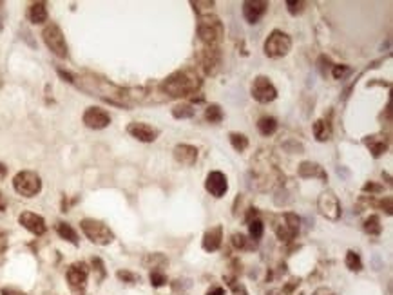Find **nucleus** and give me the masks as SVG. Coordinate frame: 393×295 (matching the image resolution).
Masks as SVG:
<instances>
[{"label": "nucleus", "mask_w": 393, "mask_h": 295, "mask_svg": "<svg viewBox=\"0 0 393 295\" xmlns=\"http://www.w3.org/2000/svg\"><path fill=\"white\" fill-rule=\"evenodd\" d=\"M6 176H8V167H6L4 163H0V181H2Z\"/></svg>", "instance_id": "43"}, {"label": "nucleus", "mask_w": 393, "mask_h": 295, "mask_svg": "<svg viewBox=\"0 0 393 295\" xmlns=\"http://www.w3.org/2000/svg\"><path fill=\"white\" fill-rule=\"evenodd\" d=\"M365 230L370 234V236H379L382 232V224L379 216H370L368 219L365 221Z\"/></svg>", "instance_id": "29"}, {"label": "nucleus", "mask_w": 393, "mask_h": 295, "mask_svg": "<svg viewBox=\"0 0 393 295\" xmlns=\"http://www.w3.org/2000/svg\"><path fill=\"white\" fill-rule=\"evenodd\" d=\"M230 143L232 147L237 150V152H243V150H247V147H249V138L245 136V134L241 133H230Z\"/></svg>", "instance_id": "28"}, {"label": "nucleus", "mask_w": 393, "mask_h": 295, "mask_svg": "<svg viewBox=\"0 0 393 295\" xmlns=\"http://www.w3.org/2000/svg\"><path fill=\"white\" fill-rule=\"evenodd\" d=\"M13 188L24 198H35L42 190L40 176L31 171H22L13 179Z\"/></svg>", "instance_id": "4"}, {"label": "nucleus", "mask_w": 393, "mask_h": 295, "mask_svg": "<svg viewBox=\"0 0 393 295\" xmlns=\"http://www.w3.org/2000/svg\"><path fill=\"white\" fill-rule=\"evenodd\" d=\"M346 266L350 268L352 272H360L362 270V261H360L359 254L357 252H353V250H350L346 254Z\"/></svg>", "instance_id": "32"}, {"label": "nucleus", "mask_w": 393, "mask_h": 295, "mask_svg": "<svg viewBox=\"0 0 393 295\" xmlns=\"http://www.w3.org/2000/svg\"><path fill=\"white\" fill-rule=\"evenodd\" d=\"M0 210H4V201H2V195H0Z\"/></svg>", "instance_id": "46"}, {"label": "nucleus", "mask_w": 393, "mask_h": 295, "mask_svg": "<svg viewBox=\"0 0 393 295\" xmlns=\"http://www.w3.org/2000/svg\"><path fill=\"white\" fill-rule=\"evenodd\" d=\"M312 295H336V293H334V291H331L330 288L323 286V288H317V290H315Z\"/></svg>", "instance_id": "40"}, {"label": "nucleus", "mask_w": 393, "mask_h": 295, "mask_svg": "<svg viewBox=\"0 0 393 295\" xmlns=\"http://www.w3.org/2000/svg\"><path fill=\"white\" fill-rule=\"evenodd\" d=\"M249 232L254 241H259L261 237H263V232H265V224H263V221H259V219L249 221Z\"/></svg>", "instance_id": "31"}, {"label": "nucleus", "mask_w": 393, "mask_h": 295, "mask_svg": "<svg viewBox=\"0 0 393 295\" xmlns=\"http://www.w3.org/2000/svg\"><path fill=\"white\" fill-rule=\"evenodd\" d=\"M42 37H44V42H46V46L49 47L51 53L56 54L58 58H67L69 53H67L66 37H64L62 29L56 24L46 25V29L42 31Z\"/></svg>", "instance_id": "7"}, {"label": "nucleus", "mask_w": 393, "mask_h": 295, "mask_svg": "<svg viewBox=\"0 0 393 295\" xmlns=\"http://www.w3.org/2000/svg\"><path fill=\"white\" fill-rule=\"evenodd\" d=\"M314 136L317 142H328L331 138V127L328 120H317L314 123Z\"/></svg>", "instance_id": "23"}, {"label": "nucleus", "mask_w": 393, "mask_h": 295, "mask_svg": "<svg viewBox=\"0 0 393 295\" xmlns=\"http://www.w3.org/2000/svg\"><path fill=\"white\" fill-rule=\"evenodd\" d=\"M299 226H301V219H299L295 214L286 212L285 216H281V221L274 224L276 234L281 241H292L299 232Z\"/></svg>", "instance_id": "9"}, {"label": "nucleus", "mask_w": 393, "mask_h": 295, "mask_svg": "<svg viewBox=\"0 0 393 295\" xmlns=\"http://www.w3.org/2000/svg\"><path fill=\"white\" fill-rule=\"evenodd\" d=\"M366 147L370 149V152L373 154V158H379L386 152L388 149V136L386 134H373L365 140Z\"/></svg>", "instance_id": "21"}, {"label": "nucleus", "mask_w": 393, "mask_h": 295, "mask_svg": "<svg viewBox=\"0 0 393 295\" xmlns=\"http://www.w3.org/2000/svg\"><path fill=\"white\" fill-rule=\"evenodd\" d=\"M266 9H268V2L265 0H249L243 4V17L249 24H257Z\"/></svg>", "instance_id": "14"}, {"label": "nucleus", "mask_w": 393, "mask_h": 295, "mask_svg": "<svg viewBox=\"0 0 393 295\" xmlns=\"http://www.w3.org/2000/svg\"><path fill=\"white\" fill-rule=\"evenodd\" d=\"M116 275H118V279L124 281V283H136L138 281V275L131 274V272H127V270H120Z\"/></svg>", "instance_id": "37"}, {"label": "nucleus", "mask_w": 393, "mask_h": 295, "mask_svg": "<svg viewBox=\"0 0 393 295\" xmlns=\"http://www.w3.org/2000/svg\"><path fill=\"white\" fill-rule=\"evenodd\" d=\"M207 295H225V290L221 286H212L210 290L207 291Z\"/></svg>", "instance_id": "41"}, {"label": "nucleus", "mask_w": 393, "mask_h": 295, "mask_svg": "<svg viewBox=\"0 0 393 295\" xmlns=\"http://www.w3.org/2000/svg\"><path fill=\"white\" fill-rule=\"evenodd\" d=\"M150 284L156 288L163 286V284H167V277L160 270H153L150 272Z\"/></svg>", "instance_id": "33"}, {"label": "nucleus", "mask_w": 393, "mask_h": 295, "mask_svg": "<svg viewBox=\"0 0 393 295\" xmlns=\"http://www.w3.org/2000/svg\"><path fill=\"white\" fill-rule=\"evenodd\" d=\"M295 286H299V279H292V281H290V284H286V286H285V291H286V293H290V291L294 290Z\"/></svg>", "instance_id": "42"}, {"label": "nucleus", "mask_w": 393, "mask_h": 295, "mask_svg": "<svg viewBox=\"0 0 393 295\" xmlns=\"http://www.w3.org/2000/svg\"><path fill=\"white\" fill-rule=\"evenodd\" d=\"M83 234H85L89 239H91L95 245H109L114 239V234L111 232L107 224H104L102 221L96 219H83L80 223Z\"/></svg>", "instance_id": "6"}, {"label": "nucleus", "mask_w": 393, "mask_h": 295, "mask_svg": "<svg viewBox=\"0 0 393 295\" xmlns=\"http://www.w3.org/2000/svg\"><path fill=\"white\" fill-rule=\"evenodd\" d=\"M143 265L147 268H162V266L167 265V259L162 254H149L143 259Z\"/></svg>", "instance_id": "30"}, {"label": "nucleus", "mask_w": 393, "mask_h": 295, "mask_svg": "<svg viewBox=\"0 0 393 295\" xmlns=\"http://www.w3.org/2000/svg\"><path fill=\"white\" fill-rule=\"evenodd\" d=\"M73 83H76L82 91L89 92L93 96H98L109 104L120 105V107H133L134 104H145L150 100L147 89H124L118 87L109 80L100 78L95 75H82L75 76Z\"/></svg>", "instance_id": "1"}, {"label": "nucleus", "mask_w": 393, "mask_h": 295, "mask_svg": "<svg viewBox=\"0 0 393 295\" xmlns=\"http://www.w3.org/2000/svg\"><path fill=\"white\" fill-rule=\"evenodd\" d=\"M382 187L381 185H375V183H366L362 187V192H370V194H377V192H381Z\"/></svg>", "instance_id": "38"}, {"label": "nucleus", "mask_w": 393, "mask_h": 295, "mask_svg": "<svg viewBox=\"0 0 393 295\" xmlns=\"http://www.w3.org/2000/svg\"><path fill=\"white\" fill-rule=\"evenodd\" d=\"M27 18L33 24H44L47 20V8L44 2H35L29 6L27 9Z\"/></svg>", "instance_id": "22"}, {"label": "nucleus", "mask_w": 393, "mask_h": 295, "mask_svg": "<svg viewBox=\"0 0 393 295\" xmlns=\"http://www.w3.org/2000/svg\"><path fill=\"white\" fill-rule=\"evenodd\" d=\"M194 107L189 104H182V105H176L172 109V116L178 118V120H187V118H192L194 116Z\"/></svg>", "instance_id": "27"}, {"label": "nucleus", "mask_w": 393, "mask_h": 295, "mask_svg": "<svg viewBox=\"0 0 393 295\" xmlns=\"http://www.w3.org/2000/svg\"><path fill=\"white\" fill-rule=\"evenodd\" d=\"M348 75H350V67H346V65H334L331 76H334L336 80H344Z\"/></svg>", "instance_id": "34"}, {"label": "nucleus", "mask_w": 393, "mask_h": 295, "mask_svg": "<svg viewBox=\"0 0 393 295\" xmlns=\"http://www.w3.org/2000/svg\"><path fill=\"white\" fill-rule=\"evenodd\" d=\"M297 174L305 179L319 178V179H323V181H328V174L324 172V169L315 161H303L297 169Z\"/></svg>", "instance_id": "19"}, {"label": "nucleus", "mask_w": 393, "mask_h": 295, "mask_svg": "<svg viewBox=\"0 0 393 295\" xmlns=\"http://www.w3.org/2000/svg\"><path fill=\"white\" fill-rule=\"evenodd\" d=\"M379 205H381L382 208H386V212H388V214H391V198H389V195L386 198V200H382Z\"/></svg>", "instance_id": "39"}, {"label": "nucleus", "mask_w": 393, "mask_h": 295, "mask_svg": "<svg viewBox=\"0 0 393 295\" xmlns=\"http://www.w3.org/2000/svg\"><path fill=\"white\" fill-rule=\"evenodd\" d=\"M174 158L176 161L182 163V165L192 167L198 159V149L192 145H187V143H182V145H176L174 149Z\"/></svg>", "instance_id": "18"}, {"label": "nucleus", "mask_w": 393, "mask_h": 295, "mask_svg": "<svg viewBox=\"0 0 393 295\" xmlns=\"http://www.w3.org/2000/svg\"><path fill=\"white\" fill-rule=\"evenodd\" d=\"M127 133L133 138H136L138 142H143V143H153L158 138V130L154 129V127H150V125L141 123V121H133V123H129Z\"/></svg>", "instance_id": "13"}, {"label": "nucleus", "mask_w": 393, "mask_h": 295, "mask_svg": "<svg viewBox=\"0 0 393 295\" xmlns=\"http://www.w3.org/2000/svg\"><path fill=\"white\" fill-rule=\"evenodd\" d=\"M191 4L192 6H205V8H212V6H214V2H212V0H210V2H208V0H207V2H199V0H198V2H191ZM199 9H201V8H199Z\"/></svg>", "instance_id": "44"}, {"label": "nucleus", "mask_w": 393, "mask_h": 295, "mask_svg": "<svg viewBox=\"0 0 393 295\" xmlns=\"http://www.w3.org/2000/svg\"><path fill=\"white\" fill-rule=\"evenodd\" d=\"M223 111H221V107L218 104H212L207 107V111H205V120L210 121V123H220L221 120H223Z\"/></svg>", "instance_id": "26"}, {"label": "nucleus", "mask_w": 393, "mask_h": 295, "mask_svg": "<svg viewBox=\"0 0 393 295\" xmlns=\"http://www.w3.org/2000/svg\"><path fill=\"white\" fill-rule=\"evenodd\" d=\"M83 123L89 127V129H105L109 123H111V116L109 112L104 111L100 107H89L83 112Z\"/></svg>", "instance_id": "11"}, {"label": "nucleus", "mask_w": 393, "mask_h": 295, "mask_svg": "<svg viewBox=\"0 0 393 295\" xmlns=\"http://www.w3.org/2000/svg\"><path fill=\"white\" fill-rule=\"evenodd\" d=\"M290 49H292V40L288 35L279 29H274L265 42V54L268 58H281L290 53Z\"/></svg>", "instance_id": "5"}, {"label": "nucleus", "mask_w": 393, "mask_h": 295, "mask_svg": "<svg viewBox=\"0 0 393 295\" xmlns=\"http://www.w3.org/2000/svg\"><path fill=\"white\" fill-rule=\"evenodd\" d=\"M223 24L216 15H201L198 24V37L203 44H207L208 47H216L223 38Z\"/></svg>", "instance_id": "3"}, {"label": "nucleus", "mask_w": 393, "mask_h": 295, "mask_svg": "<svg viewBox=\"0 0 393 295\" xmlns=\"http://www.w3.org/2000/svg\"><path fill=\"white\" fill-rule=\"evenodd\" d=\"M87 274H89V270H87V266L83 265V263L73 265L69 270H67V283H69V286L75 291L83 290V288H85V283H87Z\"/></svg>", "instance_id": "15"}, {"label": "nucleus", "mask_w": 393, "mask_h": 295, "mask_svg": "<svg viewBox=\"0 0 393 295\" xmlns=\"http://www.w3.org/2000/svg\"><path fill=\"white\" fill-rule=\"evenodd\" d=\"M205 188L210 195L214 198H223L228 190V181L227 176L220 171H214L207 176V181H205Z\"/></svg>", "instance_id": "12"}, {"label": "nucleus", "mask_w": 393, "mask_h": 295, "mask_svg": "<svg viewBox=\"0 0 393 295\" xmlns=\"http://www.w3.org/2000/svg\"><path fill=\"white\" fill-rule=\"evenodd\" d=\"M2 295H24V293L17 290H2Z\"/></svg>", "instance_id": "45"}, {"label": "nucleus", "mask_w": 393, "mask_h": 295, "mask_svg": "<svg viewBox=\"0 0 393 295\" xmlns=\"http://www.w3.org/2000/svg\"><path fill=\"white\" fill-rule=\"evenodd\" d=\"M221 243H223V228L220 224L205 232V236H203V248L207 252H216L221 246Z\"/></svg>", "instance_id": "20"}, {"label": "nucleus", "mask_w": 393, "mask_h": 295, "mask_svg": "<svg viewBox=\"0 0 393 295\" xmlns=\"http://www.w3.org/2000/svg\"><path fill=\"white\" fill-rule=\"evenodd\" d=\"M201 87V80L196 73L189 71H176L165 78L160 85V91L163 94H169V98H185V96L196 94Z\"/></svg>", "instance_id": "2"}, {"label": "nucleus", "mask_w": 393, "mask_h": 295, "mask_svg": "<svg viewBox=\"0 0 393 295\" xmlns=\"http://www.w3.org/2000/svg\"><path fill=\"white\" fill-rule=\"evenodd\" d=\"M56 232H58V236L62 237V239H66V241L73 243V245H78V236H76L75 228H73L71 224H67V223H58V224H56Z\"/></svg>", "instance_id": "25"}, {"label": "nucleus", "mask_w": 393, "mask_h": 295, "mask_svg": "<svg viewBox=\"0 0 393 295\" xmlns=\"http://www.w3.org/2000/svg\"><path fill=\"white\" fill-rule=\"evenodd\" d=\"M317 208L321 216H324L330 221H337L341 217V203L337 200V195L331 190H324L321 192V195L317 198Z\"/></svg>", "instance_id": "8"}, {"label": "nucleus", "mask_w": 393, "mask_h": 295, "mask_svg": "<svg viewBox=\"0 0 393 295\" xmlns=\"http://www.w3.org/2000/svg\"><path fill=\"white\" fill-rule=\"evenodd\" d=\"M18 221H20V224L25 230H29L35 236H42L46 232V221H44V217L35 212H22Z\"/></svg>", "instance_id": "16"}, {"label": "nucleus", "mask_w": 393, "mask_h": 295, "mask_svg": "<svg viewBox=\"0 0 393 295\" xmlns=\"http://www.w3.org/2000/svg\"><path fill=\"white\" fill-rule=\"evenodd\" d=\"M252 98L259 104H270L278 98V89L266 76H257L252 83Z\"/></svg>", "instance_id": "10"}, {"label": "nucleus", "mask_w": 393, "mask_h": 295, "mask_svg": "<svg viewBox=\"0 0 393 295\" xmlns=\"http://www.w3.org/2000/svg\"><path fill=\"white\" fill-rule=\"evenodd\" d=\"M257 130H259L263 136H272L276 130H278V120L272 116H263L257 121Z\"/></svg>", "instance_id": "24"}, {"label": "nucleus", "mask_w": 393, "mask_h": 295, "mask_svg": "<svg viewBox=\"0 0 393 295\" xmlns=\"http://www.w3.org/2000/svg\"><path fill=\"white\" fill-rule=\"evenodd\" d=\"M286 8H288V13L290 15H299L305 8V2H294V0H286Z\"/></svg>", "instance_id": "35"}, {"label": "nucleus", "mask_w": 393, "mask_h": 295, "mask_svg": "<svg viewBox=\"0 0 393 295\" xmlns=\"http://www.w3.org/2000/svg\"><path fill=\"white\" fill-rule=\"evenodd\" d=\"M232 245L236 246V248L243 250V248H247V246H249V239H247L243 234H234V236H232Z\"/></svg>", "instance_id": "36"}, {"label": "nucleus", "mask_w": 393, "mask_h": 295, "mask_svg": "<svg viewBox=\"0 0 393 295\" xmlns=\"http://www.w3.org/2000/svg\"><path fill=\"white\" fill-rule=\"evenodd\" d=\"M221 63V53L218 47H207L203 49L201 54V65L205 69V75H216Z\"/></svg>", "instance_id": "17"}]
</instances>
